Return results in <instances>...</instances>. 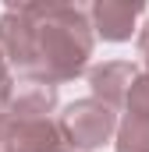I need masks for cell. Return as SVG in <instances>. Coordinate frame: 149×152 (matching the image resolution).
<instances>
[{
    "label": "cell",
    "mask_w": 149,
    "mask_h": 152,
    "mask_svg": "<svg viewBox=\"0 0 149 152\" xmlns=\"http://www.w3.org/2000/svg\"><path fill=\"white\" fill-rule=\"evenodd\" d=\"M11 92H14V78H11V67H7V60H4V53H0V110H4V103L11 99Z\"/></svg>",
    "instance_id": "obj_8"
},
{
    "label": "cell",
    "mask_w": 149,
    "mask_h": 152,
    "mask_svg": "<svg viewBox=\"0 0 149 152\" xmlns=\"http://www.w3.org/2000/svg\"><path fill=\"white\" fill-rule=\"evenodd\" d=\"M57 110V88L53 85H43V81H21L11 99L4 103L0 113L18 117V120H46V117Z\"/></svg>",
    "instance_id": "obj_6"
},
{
    "label": "cell",
    "mask_w": 149,
    "mask_h": 152,
    "mask_svg": "<svg viewBox=\"0 0 149 152\" xmlns=\"http://www.w3.org/2000/svg\"><path fill=\"white\" fill-rule=\"evenodd\" d=\"M114 145L117 152H149V113H124Z\"/></svg>",
    "instance_id": "obj_7"
},
{
    "label": "cell",
    "mask_w": 149,
    "mask_h": 152,
    "mask_svg": "<svg viewBox=\"0 0 149 152\" xmlns=\"http://www.w3.org/2000/svg\"><path fill=\"white\" fill-rule=\"evenodd\" d=\"M60 131H64V138H68V145L71 149H100V145H107L114 138V131H117V113H114L110 106H103V103H96V99H74L71 106L60 113Z\"/></svg>",
    "instance_id": "obj_2"
},
{
    "label": "cell",
    "mask_w": 149,
    "mask_h": 152,
    "mask_svg": "<svg viewBox=\"0 0 149 152\" xmlns=\"http://www.w3.org/2000/svg\"><path fill=\"white\" fill-rule=\"evenodd\" d=\"M139 78V67L128 64V60H107L100 67L89 71V88H92V99L103 103V106H124V96L131 88V81Z\"/></svg>",
    "instance_id": "obj_5"
},
{
    "label": "cell",
    "mask_w": 149,
    "mask_h": 152,
    "mask_svg": "<svg viewBox=\"0 0 149 152\" xmlns=\"http://www.w3.org/2000/svg\"><path fill=\"white\" fill-rule=\"evenodd\" d=\"M146 11L142 0H96L89 7V25L92 36H103L107 42H124L135 32V18Z\"/></svg>",
    "instance_id": "obj_4"
},
{
    "label": "cell",
    "mask_w": 149,
    "mask_h": 152,
    "mask_svg": "<svg viewBox=\"0 0 149 152\" xmlns=\"http://www.w3.org/2000/svg\"><path fill=\"white\" fill-rule=\"evenodd\" d=\"M139 57H142V64H146V71H142V75L149 78V21L142 25V32H139Z\"/></svg>",
    "instance_id": "obj_9"
},
{
    "label": "cell",
    "mask_w": 149,
    "mask_h": 152,
    "mask_svg": "<svg viewBox=\"0 0 149 152\" xmlns=\"http://www.w3.org/2000/svg\"><path fill=\"white\" fill-rule=\"evenodd\" d=\"M92 46L89 7L82 4H7L0 14V53L25 81L57 88L78 78Z\"/></svg>",
    "instance_id": "obj_1"
},
{
    "label": "cell",
    "mask_w": 149,
    "mask_h": 152,
    "mask_svg": "<svg viewBox=\"0 0 149 152\" xmlns=\"http://www.w3.org/2000/svg\"><path fill=\"white\" fill-rule=\"evenodd\" d=\"M0 152H71V145L53 117L18 120L0 113Z\"/></svg>",
    "instance_id": "obj_3"
}]
</instances>
